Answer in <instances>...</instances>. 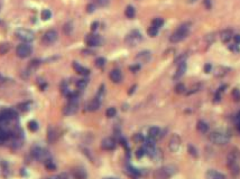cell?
Masks as SVG:
<instances>
[{
    "mask_svg": "<svg viewBox=\"0 0 240 179\" xmlns=\"http://www.w3.org/2000/svg\"><path fill=\"white\" fill-rule=\"evenodd\" d=\"M231 95H232V97H233V100L237 102L240 101V90H238V88H233L232 90V93H231Z\"/></svg>",
    "mask_w": 240,
    "mask_h": 179,
    "instance_id": "f35d334b",
    "label": "cell"
},
{
    "mask_svg": "<svg viewBox=\"0 0 240 179\" xmlns=\"http://www.w3.org/2000/svg\"><path fill=\"white\" fill-rule=\"evenodd\" d=\"M196 129H198L199 132L207 133L209 131V125L207 122H204V121H202V120H200V121H198V123H196Z\"/></svg>",
    "mask_w": 240,
    "mask_h": 179,
    "instance_id": "cb8c5ba5",
    "label": "cell"
},
{
    "mask_svg": "<svg viewBox=\"0 0 240 179\" xmlns=\"http://www.w3.org/2000/svg\"><path fill=\"white\" fill-rule=\"evenodd\" d=\"M185 72H186V63L183 62V63L179 64V67H177V71H176L175 75H174V78L176 80V78L182 77V76L185 74Z\"/></svg>",
    "mask_w": 240,
    "mask_h": 179,
    "instance_id": "44dd1931",
    "label": "cell"
},
{
    "mask_svg": "<svg viewBox=\"0 0 240 179\" xmlns=\"http://www.w3.org/2000/svg\"><path fill=\"white\" fill-rule=\"evenodd\" d=\"M104 65H106V60H104L103 57H99V58L96 60V66H97V67L101 69V67H103Z\"/></svg>",
    "mask_w": 240,
    "mask_h": 179,
    "instance_id": "60d3db41",
    "label": "cell"
},
{
    "mask_svg": "<svg viewBox=\"0 0 240 179\" xmlns=\"http://www.w3.org/2000/svg\"><path fill=\"white\" fill-rule=\"evenodd\" d=\"M148 137L155 139L156 140L157 138L161 137V129L158 127H152V128L148 129Z\"/></svg>",
    "mask_w": 240,
    "mask_h": 179,
    "instance_id": "d6986e66",
    "label": "cell"
},
{
    "mask_svg": "<svg viewBox=\"0 0 240 179\" xmlns=\"http://www.w3.org/2000/svg\"><path fill=\"white\" fill-rule=\"evenodd\" d=\"M63 30H64L65 34H71V32L73 30V25H72V23H67L64 25V27H63Z\"/></svg>",
    "mask_w": 240,
    "mask_h": 179,
    "instance_id": "b9f144b4",
    "label": "cell"
},
{
    "mask_svg": "<svg viewBox=\"0 0 240 179\" xmlns=\"http://www.w3.org/2000/svg\"><path fill=\"white\" fill-rule=\"evenodd\" d=\"M57 138V133H56V130L53 127H50L48 128V132H47V141L50 143H53Z\"/></svg>",
    "mask_w": 240,
    "mask_h": 179,
    "instance_id": "603a6c76",
    "label": "cell"
},
{
    "mask_svg": "<svg viewBox=\"0 0 240 179\" xmlns=\"http://www.w3.org/2000/svg\"><path fill=\"white\" fill-rule=\"evenodd\" d=\"M157 32H158V28L154 27V26H150V27L147 29L148 36H150V37H155L157 35Z\"/></svg>",
    "mask_w": 240,
    "mask_h": 179,
    "instance_id": "d590c367",
    "label": "cell"
},
{
    "mask_svg": "<svg viewBox=\"0 0 240 179\" xmlns=\"http://www.w3.org/2000/svg\"><path fill=\"white\" fill-rule=\"evenodd\" d=\"M15 35L16 37L20 39V41H25V43H29V41H34V32L32 30H29V29H26V28H19L17 29L16 32H15Z\"/></svg>",
    "mask_w": 240,
    "mask_h": 179,
    "instance_id": "5b68a950",
    "label": "cell"
},
{
    "mask_svg": "<svg viewBox=\"0 0 240 179\" xmlns=\"http://www.w3.org/2000/svg\"><path fill=\"white\" fill-rule=\"evenodd\" d=\"M9 49H10V45L8 43H2V44H0V55L7 54Z\"/></svg>",
    "mask_w": 240,
    "mask_h": 179,
    "instance_id": "4316f807",
    "label": "cell"
},
{
    "mask_svg": "<svg viewBox=\"0 0 240 179\" xmlns=\"http://www.w3.org/2000/svg\"><path fill=\"white\" fill-rule=\"evenodd\" d=\"M87 85H88V80H85V78L78 80V82H76V87L79 90H83L84 87H87Z\"/></svg>",
    "mask_w": 240,
    "mask_h": 179,
    "instance_id": "f546056e",
    "label": "cell"
},
{
    "mask_svg": "<svg viewBox=\"0 0 240 179\" xmlns=\"http://www.w3.org/2000/svg\"><path fill=\"white\" fill-rule=\"evenodd\" d=\"M176 167L173 165L163 166L154 171V179H170L176 172Z\"/></svg>",
    "mask_w": 240,
    "mask_h": 179,
    "instance_id": "6da1fadb",
    "label": "cell"
},
{
    "mask_svg": "<svg viewBox=\"0 0 240 179\" xmlns=\"http://www.w3.org/2000/svg\"><path fill=\"white\" fill-rule=\"evenodd\" d=\"M109 76H110V80L113 83H120L121 80H122V75H121V72L119 69H112Z\"/></svg>",
    "mask_w": 240,
    "mask_h": 179,
    "instance_id": "e0dca14e",
    "label": "cell"
},
{
    "mask_svg": "<svg viewBox=\"0 0 240 179\" xmlns=\"http://www.w3.org/2000/svg\"><path fill=\"white\" fill-rule=\"evenodd\" d=\"M125 15L127 18L133 19L135 17V15H136V10H135V8L133 6H128L125 10Z\"/></svg>",
    "mask_w": 240,
    "mask_h": 179,
    "instance_id": "d4e9b609",
    "label": "cell"
},
{
    "mask_svg": "<svg viewBox=\"0 0 240 179\" xmlns=\"http://www.w3.org/2000/svg\"><path fill=\"white\" fill-rule=\"evenodd\" d=\"M94 9H96V6L93 5V4H90V5L87 6V11H88V13H90V14H91V13H93V11H94Z\"/></svg>",
    "mask_w": 240,
    "mask_h": 179,
    "instance_id": "bcb514c9",
    "label": "cell"
},
{
    "mask_svg": "<svg viewBox=\"0 0 240 179\" xmlns=\"http://www.w3.org/2000/svg\"><path fill=\"white\" fill-rule=\"evenodd\" d=\"M228 167L230 168V171L232 176H238L240 174V166L239 162H228Z\"/></svg>",
    "mask_w": 240,
    "mask_h": 179,
    "instance_id": "7402d4cb",
    "label": "cell"
},
{
    "mask_svg": "<svg viewBox=\"0 0 240 179\" xmlns=\"http://www.w3.org/2000/svg\"><path fill=\"white\" fill-rule=\"evenodd\" d=\"M209 140L214 144H218V146H224L229 142L230 137L227 133L221 132V131H212L209 134Z\"/></svg>",
    "mask_w": 240,
    "mask_h": 179,
    "instance_id": "3957f363",
    "label": "cell"
},
{
    "mask_svg": "<svg viewBox=\"0 0 240 179\" xmlns=\"http://www.w3.org/2000/svg\"><path fill=\"white\" fill-rule=\"evenodd\" d=\"M136 87H137V85H133V86L130 87V90H129V91H128V94H129V95H131V94H133V93L135 92Z\"/></svg>",
    "mask_w": 240,
    "mask_h": 179,
    "instance_id": "db71d44e",
    "label": "cell"
},
{
    "mask_svg": "<svg viewBox=\"0 0 240 179\" xmlns=\"http://www.w3.org/2000/svg\"><path fill=\"white\" fill-rule=\"evenodd\" d=\"M72 176L74 179H87L88 178V174L84 168L82 167H75L72 169Z\"/></svg>",
    "mask_w": 240,
    "mask_h": 179,
    "instance_id": "7c38bea8",
    "label": "cell"
},
{
    "mask_svg": "<svg viewBox=\"0 0 240 179\" xmlns=\"http://www.w3.org/2000/svg\"><path fill=\"white\" fill-rule=\"evenodd\" d=\"M45 167L48 171H55L56 170V165L52 160H48L45 162Z\"/></svg>",
    "mask_w": 240,
    "mask_h": 179,
    "instance_id": "836d02e7",
    "label": "cell"
},
{
    "mask_svg": "<svg viewBox=\"0 0 240 179\" xmlns=\"http://www.w3.org/2000/svg\"><path fill=\"white\" fill-rule=\"evenodd\" d=\"M0 114L2 115L8 122L11 121V120L17 119V112L13 109H4V110L0 111Z\"/></svg>",
    "mask_w": 240,
    "mask_h": 179,
    "instance_id": "4fadbf2b",
    "label": "cell"
},
{
    "mask_svg": "<svg viewBox=\"0 0 240 179\" xmlns=\"http://www.w3.org/2000/svg\"><path fill=\"white\" fill-rule=\"evenodd\" d=\"M52 18V13L51 10L48 9H44L42 11V19L43 20H50Z\"/></svg>",
    "mask_w": 240,
    "mask_h": 179,
    "instance_id": "d6a6232c",
    "label": "cell"
},
{
    "mask_svg": "<svg viewBox=\"0 0 240 179\" xmlns=\"http://www.w3.org/2000/svg\"><path fill=\"white\" fill-rule=\"evenodd\" d=\"M211 69H212V66L211 64H207L204 66V71H205V73H210L211 72Z\"/></svg>",
    "mask_w": 240,
    "mask_h": 179,
    "instance_id": "816d5d0a",
    "label": "cell"
},
{
    "mask_svg": "<svg viewBox=\"0 0 240 179\" xmlns=\"http://www.w3.org/2000/svg\"><path fill=\"white\" fill-rule=\"evenodd\" d=\"M32 157L35 159V160H38V161H42V162H46V161L51 160V156H50V153L47 150L45 149H43L41 147H34L32 149Z\"/></svg>",
    "mask_w": 240,
    "mask_h": 179,
    "instance_id": "277c9868",
    "label": "cell"
},
{
    "mask_svg": "<svg viewBox=\"0 0 240 179\" xmlns=\"http://www.w3.org/2000/svg\"><path fill=\"white\" fill-rule=\"evenodd\" d=\"M97 4L100 7H106L109 4V0H97Z\"/></svg>",
    "mask_w": 240,
    "mask_h": 179,
    "instance_id": "f6af8a7d",
    "label": "cell"
},
{
    "mask_svg": "<svg viewBox=\"0 0 240 179\" xmlns=\"http://www.w3.org/2000/svg\"><path fill=\"white\" fill-rule=\"evenodd\" d=\"M103 179H119V178H117V177H106V178Z\"/></svg>",
    "mask_w": 240,
    "mask_h": 179,
    "instance_id": "9f6ffc18",
    "label": "cell"
},
{
    "mask_svg": "<svg viewBox=\"0 0 240 179\" xmlns=\"http://www.w3.org/2000/svg\"><path fill=\"white\" fill-rule=\"evenodd\" d=\"M189 32H190V24L189 23L183 24L176 30H174V32L170 37V41L172 43H179V41H183L185 37L189 35Z\"/></svg>",
    "mask_w": 240,
    "mask_h": 179,
    "instance_id": "7a4b0ae2",
    "label": "cell"
},
{
    "mask_svg": "<svg viewBox=\"0 0 240 179\" xmlns=\"http://www.w3.org/2000/svg\"><path fill=\"white\" fill-rule=\"evenodd\" d=\"M85 44L90 47L100 46L102 44V38L101 36L96 35V34H89L85 37Z\"/></svg>",
    "mask_w": 240,
    "mask_h": 179,
    "instance_id": "52a82bcc",
    "label": "cell"
},
{
    "mask_svg": "<svg viewBox=\"0 0 240 179\" xmlns=\"http://www.w3.org/2000/svg\"><path fill=\"white\" fill-rule=\"evenodd\" d=\"M98 27H99V23H98V21H94V23H92V25H91V30L94 32V30L98 29Z\"/></svg>",
    "mask_w": 240,
    "mask_h": 179,
    "instance_id": "f907efd6",
    "label": "cell"
},
{
    "mask_svg": "<svg viewBox=\"0 0 240 179\" xmlns=\"http://www.w3.org/2000/svg\"><path fill=\"white\" fill-rule=\"evenodd\" d=\"M204 5H205V7H207V9H211V7H212V5H211V0H203Z\"/></svg>",
    "mask_w": 240,
    "mask_h": 179,
    "instance_id": "681fc988",
    "label": "cell"
},
{
    "mask_svg": "<svg viewBox=\"0 0 240 179\" xmlns=\"http://www.w3.org/2000/svg\"><path fill=\"white\" fill-rule=\"evenodd\" d=\"M100 105H101V101H100L99 99H97V97H94L92 101H91L88 104V110L91 111V112H93V111H97L98 109L100 108Z\"/></svg>",
    "mask_w": 240,
    "mask_h": 179,
    "instance_id": "ffe728a7",
    "label": "cell"
},
{
    "mask_svg": "<svg viewBox=\"0 0 240 179\" xmlns=\"http://www.w3.org/2000/svg\"><path fill=\"white\" fill-rule=\"evenodd\" d=\"M1 81H2V76H1V75H0V82H1Z\"/></svg>",
    "mask_w": 240,
    "mask_h": 179,
    "instance_id": "680465c9",
    "label": "cell"
},
{
    "mask_svg": "<svg viewBox=\"0 0 240 179\" xmlns=\"http://www.w3.org/2000/svg\"><path fill=\"white\" fill-rule=\"evenodd\" d=\"M237 123H240V112L237 114Z\"/></svg>",
    "mask_w": 240,
    "mask_h": 179,
    "instance_id": "11a10c76",
    "label": "cell"
},
{
    "mask_svg": "<svg viewBox=\"0 0 240 179\" xmlns=\"http://www.w3.org/2000/svg\"><path fill=\"white\" fill-rule=\"evenodd\" d=\"M27 127L32 132H36L37 130H38V123H37L35 120H30L27 123Z\"/></svg>",
    "mask_w": 240,
    "mask_h": 179,
    "instance_id": "484cf974",
    "label": "cell"
},
{
    "mask_svg": "<svg viewBox=\"0 0 240 179\" xmlns=\"http://www.w3.org/2000/svg\"><path fill=\"white\" fill-rule=\"evenodd\" d=\"M133 140H134L135 142L137 143H140V142H144V140H145V138H144L143 134H140V133H136L134 137H133Z\"/></svg>",
    "mask_w": 240,
    "mask_h": 179,
    "instance_id": "ab89813d",
    "label": "cell"
},
{
    "mask_svg": "<svg viewBox=\"0 0 240 179\" xmlns=\"http://www.w3.org/2000/svg\"><path fill=\"white\" fill-rule=\"evenodd\" d=\"M186 92V87L183 83H179V84H176L175 86V93L177 94H182V93H185Z\"/></svg>",
    "mask_w": 240,
    "mask_h": 179,
    "instance_id": "f1b7e54d",
    "label": "cell"
},
{
    "mask_svg": "<svg viewBox=\"0 0 240 179\" xmlns=\"http://www.w3.org/2000/svg\"><path fill=\"white\" fill-rule=\"evenodd\" d=\"M233 39H235V43L237 44V45H239L240 44V35L238 34V35H235L233 36Z\"/></svg>",
    "mask_w": 240,
    "mask_h": 179,
    "instance_id": "f5cc1de1",
    "label": "cell"
},
{
    "mask_svg": "<svg viewBox=\"0 0 240 179\" xmlns=\"http://www.w3.org/2000/svg\"><path fill=\"white\" fill-rule=\"evenodd\" d=\"M72 65H73L74 71H75L78 74H81V75H84V76H87V75H89V74H90V69L83 67L82 65L79 64L78 62H73V63H72Z\"/></svg>",
    "mask_w": 240,
    "mask_h": 179,
    "instance_id": "2e32d148",
    "label": "cell"
},
{
    "mask_svg": "<svg viewBox=\"0 0 240 179\" xmlns=\"http://www.w3.org/2000/svg\"><path fill=\"white\" fill-rule=\"evenodd\" d=\"M163 25H164V20H163L162 18H155L154 20H153V23H152V26L158 28V29L162 27Z\"/></svg>",
    "mask_w": 240,
    "mask_h": 179,
    "instance_id": "1f68e13d",
    "label": "cell"
},
{
    "mask_svg": "<svg viewBox=\"0 0 240 179\" xmlns=\"http://www.w3.org/2000/svg\"><path fill=\"white\" fill-rule=\"evenodd\" d=\"M187 151H189V153L192 157H194V158H198V156H199L198 150H196V148L194 147L193 144H189V146H187Z\"/></svg>",
    "mask_w": 240,
    "mask_h": 179,
    "instance_id": "83f0119b",
    "label": "cell"
},
{
    "mask_svg": "<svg viewBox=\"0 0 240 179\" xmlns=\"http://www.w3.org/2000/svg\"><path fill=\"white\" fill-rule=\"evenodd\" d=\"M117 114V110H116V108H108L106 111V115L108 118H113L116 116Z\"/></svg>",
    "mask_w": 240,
    "mask_h": 179,
    "instance_id": "e575fe53",
    "label": "cell"
},
{
    "mask_svg": "<svg viewBox=\"0 0 240 179\" xmlns=\"http://www.w3.org/2000/svg\"><path fill=\"white\" fill-rule=\"evenodd\" d=\"M16 54L20 58H27L28 56H30V54H32V47L28 44H21L17 47Z\"/></svg>",
    "mask_w": 240,
    "mask_h": 179,
    "instance_id": "9c48e42d",
    "label": "cell"
},
{
    "mask_svg": "<svg viewBox=\"0 0 240 179\" xmlns=\"http://www.w3.org/2000/svg\"><path fill=\"white\" fill-rule=\"evenodd\" d=\"M181 147V138L179 134H173L172 138L170 139V143H168V148L172 152L179 151Z\"/></svg>",
    "mask_w": 240,
    "mask_h": 179,
    "instance_id": "30bf717a",
    "label": "cell"
},
{
    "mask_svg": "<svg viewBox=\"0 0 240 179\" xmlns=\"http://www.w3.org/2000/svg\"><path fill=\"white\" fill-rule=\"evenodd\" d=\"M152 58V53L149 51H143L139 52L137 56H136V60L139 63H147Z\"/></svg>",
    "mask_w": 240,
    "mask_h": 179,
    "instance_id": "5bb4252c",
    "label": "cell"
},
{
    "mask_svg": "<svg viewBox=\"0 0 240 179\" xmlns=\"http://www.w3.org/2000/svg\"><path fill=\"white\" fill-rule=\"evenodd\" d=\"M30 102H25V103H21V104H19L18 105V109L20 111H23V112H25V111H28L29 109H30Z\"/></svg>",
    "mask_w": 240,
    "mask_h": 179,
    "instance_id": "8d00e7d4",
    "label": "cell"
},
{
    "mask_svg": "<svg viewBox=\"0 0 240 179\" xmlns=\"http://www.w3.org/2000/svg\"><path fill=\"white\" fill-rule=\"evenodd\" d=\"M207 179H226V176L214 169H210L205 174Z\"/></svg>",
    "mask_w": 240,
    "mask_h": 179,
    "instance_id": "9a60e30c",
    "label": "cell"
},
{
    "mask_svg": "<svg viewBox=\"0 0 240 179\" xmlns=\"http://www.w3.org/2000/svg\"><path fill=\"white\" fill-rule=\"evenodd\" d=\"M145 155H146V152H145V149H144V148H138V149L136 150V152H135V156H136L137 159H141Z\"/></svg>",
    "mask_w": 240,
    "mask_h": 179,
    "instance_id": "74e56055",
    "label": "cell"
},
{
    "mask_svg": "<svg viewBox=\"0 0 240 179\" xmlns=\"http://www.w3.org/2000/svg\"><path fill=\"white\" fill-rule=\"evenodd\" d=\"M200 90H201V84H195L194 86H192L189 91H186L185 93H186V95H191V94H193V93L199 92Z\"/></svg>",
    "mask_w": 240,
    "mask_h": 179,
    "instance_id": "4dcf8cb0",
    "label": "cell"
},
{
    "mask_svg": "<svg viewBox=\"0 0 240 179\" xmlns=\"http://www.w3.org/2000/svg\"><path fill=\"white\" fill-rule=\"evenodd\" d=\"M143 41V36H141V34L138 32V30H133V32H130L127 37H126V44L127 45H129V46H136V45H138L140 41Z\"/></svg>",
    "mask_w": 240,
    "mask_h": 179,
    "instance_id": "8992f818",
    "label": "cell"
},
{
    "mask_svg": "<svg viewBox=\"0 0 240 179\" xmlns=\"http://www.w3.org/2000/svg\"><path fill=\"white\" fill-rule=\"evenodd\" d=\"M220 38L223 43H228L230 41L231 38H233V34H232V30L230 29H226V30H222L220 32Z\"/></svg>",
    "mask_w": 240,
    "mask_h": 179,
    "instance_id": "ac0fdd59",
    "label": "cell"
},
{
    "mask_svg": "<svg viewBox=\"0 0 240 179\" xmlns=\"http://www.w3.org/2000/svg\"><path fill=\"white\" fill-rule=\"evenodd\" d=\"M53 179H70V177L66 174H61V175H59V176H56L55 178H53Z\"/></svg>",
    "mask_w": 240,
    "mask_h": 179,
    "instance_id": "c3c4849f",
    "label": "cell"
},
{
    "mask_svg": "<svg viewBox=\"0 0 240 179\" xmlns=\"http://www.w3.org/2000/svg\"><path fill=\"white\" fill-rule=\"evenodd\" d=\"M101 147L103 150L107 151H111V150H115L117 147V142L113 138H104L101 142Z\"/></svg>",
    "mask_w": 240,
    "mask_h": 179,
    "instance_id": "8fae6325",
    "label": "cell"
},
{
    "mask_svg": "<svg viewBox=\"0 0 240 179\" xmlns=\"http://www.w3.org/2000/svg\"><path fill=\"white\" fill-rule=\"evenodd\" d=\"M57 38H59V34L56 30L54 29H50V30H47L45 34H44V36H43V43L44 44H46V45H51L53 43H55L57 41Z\"/></svg>",
    "mask_w": 240,
    "mask_h": 179,
    "instance_id": "ba28073f",
    "label": "cell"
},
{
    "mask_svg": "<svg viewBox=\"0 0 240 179\" xmlns=\"http://www.w3.org/2000/svg\"><path fill=\"white\" fill-rule=\"evenodd\" d=\"M129 69L131 71V72H137V71H139L140 69V65L139 64H136V65H133V66H130Z\"/></svg>",
    "mask_w": 240,
    "mask_h": 179,
    "instance_id": "7dc6e473",
    "label": "cell"
},
{
    "mask_svg": "<svg viewBox=\"0 0 240 179\" xmlns=\"http://www.w3.org/2000/svg\"><path fill=\"white\" fill-rule=\"evenodd\" d=\"M196 0H190V2H195Z\"/></svg>",
    "mask_w": 240,
    "mask_h": 179,
    "instance_id": "6f0895ef",
    "label": "cell"
},
{
    "mask_svg": "<svg viewBox=\"0 0 240 179\" xmlns=\"http://www.w3.org/2000/svg\"><path fill=\"white\" fill-rule=\"evenodd\" d=\"M228 48L230 49L231 52H233V53H239L240 52V48H239V45H237V44H230Z\"/></svg>",
    "mask_w": 240,
    "mask_h": 179,
    "instance_id": "7bdbcfd3",
    "label": "cell"
},
{
    "mask_svg": "<svg viewBox=\"0 0 240 179\" xmlns=\"http://www.w3.org/2000/svg\"><path fill=\"white\" fill-rule=\"evenodd\" d=\"M223 71H227V69H223V67H217V69H216V72H214V74H216V76H222V75H224L226 74V72H223Z\"/></svg>",
    "mask_w": 240,
    "mask_h": 179,
    "instance_id": "ee69618b",
    "label": "cell"
}]
</instances>
